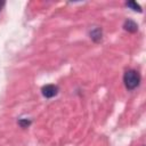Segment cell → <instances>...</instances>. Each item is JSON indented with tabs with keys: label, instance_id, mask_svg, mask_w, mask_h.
I'll return each mask as SVG.
<instances>
[{
	"label": "cell",
	"instance_id": "cell-1",
	"mask_svg": "<svg viewBox=\"0 0 146 146\" xmlns=\"http://www.w3.org/2000/svg\"><path fill=\"white\" fill-rule=\"evenodd\" d=\"M123 81H124L125 88L128 90H133L140 83V74L136 70H128L124 73Z\"/></svg>",
	"mask_w": 146,
	"mask_h": 146
},
{
	"label": "cell",
	"instance_id": "cell-2",
	"mask_svg": "<svg viewBox=\"0 0 146 146\" xmlns=\"http://www.w3.org/2000/svg\"><path fill=\"white\" fill-rule=\"evenodd\" d=\"M41 92H42L43 97L51 98L58 94V87L55 84H46L41 88Z\"/></svg>",
	"mask_w": 146,
	"mask_h": 146
},
{
	"label": "cell",
	"instance_id": "cell-3",
	"mask_svg": "<svg viewBox=\"0 0 146 146\" xmlns=\"http://www.w3.org/2000/svg\"><path fill=\"white\" fill-rule=\"evenodd\" d=\"M123 29H124L125 31H128V32L135 33V32H137V30H138V25H137L132 19H127V21L124 22V24H123Z\"/></svg>",
	"mask_w": 146,
	"mask_h": 146
},
{
	"label": "cell",
	"instance_id": "cell-4",
	"mask_svg": "<svg viewBox=\"0 0 146 146\" xmlns=\"http://www.w3.org/2000/svg\"><path fill=\"white\" fill-rule=\"evenodd\" d=\"M90 38L95 41V42H98L102 40V30L99 27H95L90 31Z\"/></svg>",
	"mask_w": 146,
	"mask_h": 146
},
{
	"label": "cell",
	"instance_id": "cell-5",
	"mask_svg": "<svg viewBox=\"0 0 146 146\" xmlns=\"http://www.w3.org/2000/svg\"><path fill=\"white\" fill-rule=\"evenodd\" d=\"M127 6L130 7V8H131L132 10H135V11L141 13V7H140L136 1H129V2H127Z\"/></svg>",
	"mask_w": 146,
	"mask_h": 146
},
{
	"label": "cell",
	"instance_id": "cell-6",
	"mask_svg": "<svg viewBox=\"0 0 146 146\" xmlns=\"http://www.w3.org/2000/svg\"><path fill=\"white\" fill-rule=\"evenodd\" d=\"M18 124H19L22 128H26V127H29V125L31 124V121L27 120V119H19V120H18Z\"/></svg>",
	"mask_w": 146,
	"mask_h": 146
},
{
	"label": "cell",
	"instance_id": "cell-7",
	"mask_svg": "<svg viewBox=\"0 0 146 146\" xmlns=\"http://www.w3.org/2000/svg\"><path fill=\"white\" fill-rule=\"evenodd\" d=\"M3 6H5V1H0V11H1V9H2Z\"/></svg>",
	"mask_w": 146,
	"mask_h": 146
}]
</instances>
